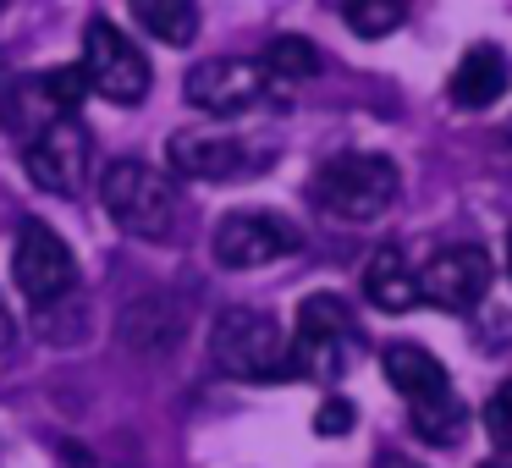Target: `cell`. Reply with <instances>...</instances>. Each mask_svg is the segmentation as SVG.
Wrapping results in <instances>:
<instances>
[{
    "instance_id": "6da1fadb",
    "label": "cell",
    "mask_w": 512,
    "mask_h": 468,
    "mask_svg": "<svg viewBox=\"0 0 512 468\" xmlns=\"http://www.w3.org/2000/svg\"><path fill=\"white\" fill-rule=\"evenodd\" d=\"M287 358H292L298 375L320 380V386H336L358 358L353 309H347L336 292H309V298L298 303V325H292Z\"/></svg>"
},
{
    "instance_id": "7a4b0ae2",
    "label": "cell",
    "mask_w": 512,
    "mask_h": 468,
    "mask_svg": "<svg viewBox=\"0 0 512 468\" xmlns=\"http://www.w3.org/2000/svg\"><path fill=\"white\" fill-rule=\"evenodd\" d=\"M210 364L232 380H281L292 375L287 358V331L276 325V314L265 309H221L210 325Z\"/></svg>"
},
{
    "instance_id": "3957f363",
    "label": "cell",
    "mask_w": 512,
    "mask_h": 468,
    "mask_svg": "<svg viewBox=\"0 0 512 468\" xmlns=\"http://www.w3.org/2000/svg\"><path fill=\"white\" fill-rule=\"evenodd\" d=\"M100 199L127 237H149V243L171 237V221H177V182H171L166 171L144 166V160H116L100 177Z\"/></svg>"
},
{
    "instance_id": "277c9868",
    "label": "cell",
    "mask_w": 512,
    "mask_h": 468,
    "mask_svg": "<svg viewBox=\"0 0 512 468\" xmlns=\"http://www.w3.org/2000/svg\"><path fill=\"white\" fill-rule=\"evenodd\" d=\"M397 199V166L386 155H336L314 177V204L331 221H375Z\"/></svg>"
},
{
    "instance_id": "5b68a950",
    "label": "cell",
    "mask_w": 512,
    "mask_h": 468,
    "mask_svg": "<svg viewBox=\"0 0 512 468\" xmlns=\"http://www.w3.org/2000/svg\"><path fill=\"white\" fill-rule=\"evenodd\" d=\"M83 94H89L83 67H50V72L12 78L6 89H0V127H6L17 144H28V138H39L45 127L78 116Z\"/></svg>"
},
{
    "instance_id": "8992f818",
    "label": "cell",
    "mask_w": 512,
    "mask_h": 468,
    "mask_svg": "<svg viewBox=\"0 0 512 468\" xmlns=\"http://www.w3.org/2000/svg\"><path fill=\"white\" fill-rule=\"evenodd\" d=\"M149 56L111 23V17H94L83 28V83H89L100 100L111 105H138L149 94Z\"/></svg>"
},
{
    "instance_id": "52a82bcc",
    "label": "cell",
    "mask_w": 512,
    "mask_h": 468,
    "mask_svg": "<svg viewBox=\"0 0 512 468\" xmlns=\"http://www.w3.org/2000/svg\"><path fill=\"white\" fill-rule=\"evenodd\" d=\"M12 281L34 309L61 303L78 287V259H72L67 237L45 221H23L17 226V243H12Z\"/></svg>"
},
{
    "instance_id": "ba28073f",
    "label": "cell",
    "mask_w": 512,
    "mask_h": 468,
    "mask_svg": "<svg viewBox=\"0 0 512 468\" xmlns=\"http://www.w3.org/2000/svg\"><path fill=\"white\" fill-rule=\"evenodd\" d=\"M298 248V226L281 221L276 210H232L221 215L210 237V254L221 270H259V265H276Z\"/></svg>"
},
{
    "instance_id": "9c48e42d",
    "label": "cell",
    "mask_w": 512,
    "mask_h": 468,
    "mask_svg": "<svg viewBox=\"0 0 512 468\" xmlns=\"http://www.w3.org/2000/svg\"><path fill=\"white\" fill-rule=\"evenodd\" d=\"M265 67L254 56H210L199 67H188L182 94H188L193 111L204 116H243L265 100Z\"/></svg>"
},
{
    "instance_id": "30bf717a",
    "label": "cell",
    "mask_w": 512,
    "mask_h": 468,
    "mask_svg": "<svg viewBox=\"0 0 512 468\" xmlns=\"http://www.w3.org/2000/svg\"><path fill=\"white\" fill-rule=\"evenodd\" d=\"M23 166L34 177V188L56 193V199H72L83 188V177H89V133H83V122L67 116V122L45 127L39 138H28Z\"/></svg>"
},
{
    "instance_id": "8fae6325",
    "label": "cell",
    "mask_w": 512,
    "mask_h": 468,
    "mask_svg": "<svg viewBox=\"0 0 512 468\" xmlns=\"http://www.w3.org/2000/svg\"><path fill=\"white\" fill-rule=\"evenodd\" d=\"M490 292V254L479 243H452L424 265L419 303H435L446 314H468Z\"/></svg>"
},
{
    "instance_id": "7c38bea8",
    "label": "cell",
    "mask_w": 512,
    "mask_h": 468,
    "mask_svg": "<svg viewBox=\"0 0 512 468\" xmlns=\"http://www.w3.org/2000/svg\"><path fill=\"white\" fill-rule=\"evenodd\" d=\"M166 160L177 177H199V182H237L254 166V155L232 133H171Z\"/></svg>"
},
{
    "instance_id": "4fadbf2b",
    "label": "cell",
    "mask_w": 512,
    "mask_h": 468,
    "mask_svg": "<svg viewBox=\"0 0 512 468\" xmlns=\"http://www.w3.org/2000/svg\"><path fill=\"white\" fill-rule=\"evenodd\" d=\"M507 83H512L507 56H501L496 45H474V50H463V61L452 67L446 94H452L457 111H485V105H496L501 94H507Z\"/></svg>"
},
{
    "instance_id": "5bb4252c",
    "label": "cell",
    "mask_w": 512,
    "mask_h": 468,
    "mask_svg": "<svg viewBox=\"0 0 512 468\" xmlns=\"http://www.w3.org/2000/svg\"><path fill=\"white\" fill-rule=\"evenodd\" d=\"M380 369H386V380L413 402H430L441 397V391H452V375H446V364L435 353H424L419 342H391L386 353H380Z\"/></svg>"
},
{
    "instance_id": "9a60e30c",
    "label": "cell",
    "mask_w": 512,
    "mask_h": 468,
    "mask_svg": "<svg viewBox=\"0 0 512 468\" xmlns=\"http://www.w3.org/2000/svg\"><path fill=\"white\" fill-rule=\"evenodd\" d=\"M364 298L375 303V309H386V314L419 309V276H413V265L397 254V248H380V254L364 265Z\"/></svg>"
},
{
    "instance_id": "2e32d148",
    "label": "cell",
    "mask_w": 512,
    "mask_h": 468,
    "mask_svg": "<svg viewBox=\"0 0 512 468\" xmlns=\"http://www.w3.org/2000/svg\"><path fill=\"white\" fill-rule=\"evenodd\" d=\"M149 39L160 45H188L199 34V0H127Z\"/></svg>"
},
{
    "instance_id": "e0dca14e",
    "label": "cell",
    "mask_w": 512,
    "mask_h": 468,
    "mask_svg": "<svg viewBox=\"0 0 512 468\" xmlns=\"http://www.w3.org/2000/svg\"><path fill=\"white\" fill-rule=\"evenodd\" d=\"M463 397L457 391H441V397H430V402H413L408 408V424H413V435L419 441H430V446H452L457 435H463Z\"/></svg>"
},
{
    "instance_id": "ac0fdd59",
    "label": "cell",
    "mask_w": 512,
    "mask_h": 468,
    "mask_svg": "<svg viewBox=\"0 0 512 468\" xmlns=\"http://www.w3.org/2000/svg\"><path fill=\"white\" fill-rule=\"evenodd\" d=\"M259 67H265V78H276V83H303V78L320 72V50H314L309 39H298V34H281V39L265 45Z\"/></svg>"
},
{
    "instance_id": "d6986e66",
    "label": "cell",
    "mask_w": 512,
    "mask_h": 468,
    "mask_svg": "<svg viewBox=\"0 0 512 468\" xmlns=\"http://www.w3.org/2000/svg\"><path fill=\"white\" fill-rule=\"evenodd\" d=\"M342 17H347V28H353V34L380 39V34H391V28L408 17V6H402V0H347Z\"/></svg>"
},
{
    "instance_id": "ffe728a7",
    "label": "cell",
    "mask_w": 512,
    "mask_h": 468,
    "mask_svg": "<svg viewBox=\"0 0 512 468\" xmlns=\"http://www.w3.org/2000/svg\"><path fill=\"white\" fill-rule=\"evenodd\" d=\"M485 430H490V441H496L501 452H512V380H501L496 397L485 402Z\"/></svg>"
},
{
    "instance_id": "44dd1931",
    "label": "cell",
    "mask_w": 512,
    "mask_h": 468,
    "mask_svg": "<svg viewBox=\"0 0 512 468\" xmlns=\"http://www.w3.org/2000/svg\"><path fill=\"white\" fill-rule=\"evenodd\" d=\"M353 424H358L353 397H325L320 408H314V430H320V435H347Z\"/></svg>"
},
{
    "instance_id": "7402d4cb",
    "label": "cell",
    "mask_w": 512,
    "mask_h": 468,
    "mask_svg": "<svg viewBox=\"0 0 512 468\" xmlns=\"http://www.w3.org/2000/svg\"><path fill=\"white\" fill-rule=\"evenodd\" d=\"M375 468H419V463H408L402 452H380V457H375Z\"/></svg>"
},
{
    "instance_id": "603a6c76",
    "label": "cell",
    "mask_w": 512,
    "mask_h": 468,
    "mask_svg": "<svg viewBox=\"0 0 512 468\" xmlns=\"http://www.w3.org/2000/svg\"><path fill=\"white\" fill-rule=\"evenodd\" d=\"M12 342V320H6V303H0V347Z\"/></svg>"
},
{
    "instance_id": "cb8c5ba5",
    "label": "cell",
    "mask_w": 512,
    "mask_h": 468,
    "mask_svg": "<svg viewBox=\"0 0 512 468\" xmlns=\"http://www.w3.org/2000/svg\"><path fill=\"white\" fill-rule=\"evenodd\" d=\"M479 468H512V463H507V457H496V463H479Z\"/></svg>"
},
{
    "instance_id": "d4e9b609",
    "label": "cell",
    "mask_w": 512,
    "mask_h": 468,
    "mask_svg": "<svg viewBox=\"0 0 512 468\" xmlns=\"http://www.w3.org/2000/svg\"><path fill=\"white\" fill-rule=\"evenodd\" d=\"M507 270H512V237H507Z\"/></svg>"
},
{
    "instance_id": "484cf974",
    "label": "cell",
    "mask_w": 512,
    "mask_h": 468,
    "mask_svg": "<svg viewBox=\"0 0 512 468\" xmlns=\"http://www.w3.org/2000/svg\"><path fill=\"white\" fill-rule=\"evenodd\" d=\"M0 6H6V0H0Z\"/></svg>"
}]
</instances>
